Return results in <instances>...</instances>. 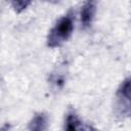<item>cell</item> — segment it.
<instances>
[{
    "mask_svg": "<svg viewBox=\"0 0 131 131\" xmlns=\"http://www.w3.org/2000/svg\"><path fill=\"white\" fill-rule=\"evenodd\" d=\"M48 126V118L44 113L36 114L29 122V131H46Z\"/></svg>",
    "mask_w": 131,
    "mask_h": 131,
    "instance_id": "obj_3",
    "label": "cell"
},
{
    "mask_svg": "<svg viewBox=\"0 0 131 131\" xmlns=\"http://www.w3.org/2000/svg\"><path fill=\"white\" fill-rule=\"evenodd\" d=\"M30 4H31V1H27V0H18V1L11 2V6L14 9V11H16V12L24 11Z\"/></svg>",
    "mask_w": 131,
    "mask_h": 131,
    "instance_id": "obj_6",
    "label": "cell"
},
{
    "mask_svg": "<svg viewBox=\"0 0 131 131\" xmlns=\"http://www.w3.org/2000/svg\"><path fill=\"white\" fill-rule=\"evenodd\" d=\"M80 131H97V130L90 125H84V126H82Z\"/></svg>",
    "mask_w": 131,
    "mask_h": 131,
    "instance_id": "obj_7",
    "label": "cell"
},
{
    "mask_svg": "<svg viewBox=\"0 0 131 131\" xmlns=\"http://www.w3.org/2000/svg\"><path fill=\"white\" fill-rule=\"evenodd\" d=\"M96 12V3L94 1H88L83 4L80 11V20L83 28H89L94 19Z\"/></svg>",
    "mask_w": 131,
    "mask_h": 131,
    "instance_id": "obj_2",
    "label": "cell"
},
{
    "mask_svg": "<svg viewBox=\"0 0 131 131\" xmlns=\"http://www.w3.org/2000/svg\"><path fill=\"white\" fill-rule=\"evenodd\" d=\"M118 96L131 108V76L126 78L118 89Z\"/></svg>",
    "mask_w": 131,
    "mask_h": 131,
    "instance_id": "obj_4",
    "label": "cell"
},
{
    "mask_svg": "<svg viewBox=\"0 0 131 131\" xmlns=\"http://www.w3.org/2000/svg\"><path fill=\"white\" fill-rule=\"evenodd\" d=\"M2 131H5V130H4V129H3V130H2Z\"/></svg>",
    "mask_w": 131,
    "mask_h": 131,
    "instance_id": "obj_8",
    "label": "cell"
},
{
    "mask_svg": "<svg viewBox=\"0 0 131 131\" xmlns=\"http://www.w3.org/2000/svg\"><path fill=\"white\" fill-rule=\"evenodd\" d=\"M74 31V18L71 12L61 16L51 28L47 35L46 44L50 48H56L67 42Z\"/></svg>",
    "mask_w": 131,
    "mask_h": 131,
    "instance_id": "obj_1",
    "label": "cell"
},
{
    "mask_svg": "<svg viewBox=\"0 0 131 131\" xmlns=\"http://www.w3.org/2000/svg\"><path fill=\"white\" fill-rule=\"evenodd\" d=\"M82 123L75 113H69L64 121L63 131H80L82 128Z\"/></svg>",
    "mask_w": 131,
    "mask_h": 131,
    "instance_id": "obj_5",
    "label": "cell"
}]
</instances>
